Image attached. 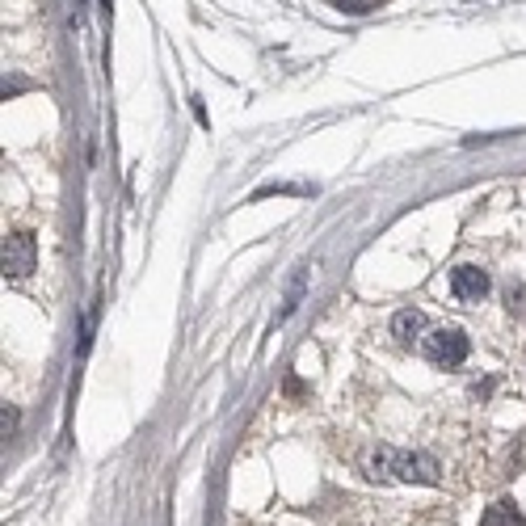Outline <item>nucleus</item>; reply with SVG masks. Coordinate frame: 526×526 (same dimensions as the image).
Instances as JSON below:
<instances>
[{
  "label": "nucleus",
  "mask_w": 526,
  "mask_h": 526,
  "mask_svg": "<svg viewBox=\"0 0 526 526\" xmlns=\"http://www.w3.org/2000/svg\"><path fill=\"white\" fill-rule=\"evenodd\" d=\"M13 429H17V408L5 405V438H13Z\"/></svg>",
  "instance_id": "obj_9"
},
{
  "label": "nucleus",
  "mask_w": 526,
  "mask_h": 526,
  "mask_svg": "<svg viewBox=\"0 0 526 526\" xmlns=\"http://www.w3.org/2000/svg\"><path fill=\"white\" fill-rule=\"evenodd\" d=\"M480 526H526V518H522V510H518L514 501H493L489 510H484Z\"/></svg>",
  "instance_id": "obj_5"
},
{
  "label": "nucleus",
  "mask_w": 526,
  "mask_h": 526,
  "mask_svg": "<svg viewBox=\"0 0 526 526\" xmlns=\"http://www.w3.org/2000/svg\"><path fill=\"white\" fill-rule=\"evenodd\" d=\"M450 295L463 299V304H476V299L489 295V274H484L480 265H459L450 274Z\"/></svg>",
  "instance_id": "obj_4"
},
{
  "label": "nucleus",
  "mask_w": 526,
  "mask_h": 526,
  "mask_svg": "<svg viewBox=\"0 0 526 526\" xmlns=\"http://www.w3.org/2000/svg\"><path fill=\"white\" fill-rule=\"evenodd\" d=\"M371 476H384V480H408V484H438V459L426 455V450L379 447L371 455Z\"/></svg>",
  "instance_id": "obj_1"
},
{
  "label": "nucleus",
  "mask_w": 526,
  "mask_h": 526,
  "mask_svg": "<svg viewBox=\"0 0 526 526\" xmlns=\"http://www.w3.org/2000/svg\"><path fill=\"white\" fill-rule=\"evenodd\" d=\"M421 354H426L434 366H459L468 358V337L459 329H434L421 341Z\"/></svg>",
  "instance_id": "obj_2"
},
{
  "label": "nucleus",
  "mask_w": 526,
  "mask_h": 526,
  "mask_svg": "<svg viewBox=\"0 0 526 526\" xmlns=\"http://www.w3.org/2000/svg\"><path fill=\"white\" fill-rule=\"evenodd\" d=\"M421 329H426V312H417V307H405V312L392 316V337L400 341H413Z\"/></svg>",
  "instance_id": "obj_6"
},
{
  "label": "nucleus",
  "mask_w": 526,
  "mask_h": 526,
  "mask_svg": "<svg viewBox=\"0 0 526 526\" xmlns=\"http://www.w3.org/2000/svg\"><path fill=\"white\" fill-rule=\"evenodd\" d=\"M34 265H38V244L30 232L5 236V278H30Z\"/></svg>",
  "instance_id": "obj_3"
},
{
  "label": "nucleus",
  "mask_w": 526,
  "mask_h": 526,
  "mask_svg": "<svg viewBox=\"0 0 526 526\" xmlns=\"http://www.w3.org/2000/svg\"><path fill=\"white\" fill-rule=\"evenodd\" d=\"M505 307H510V312H526V286H518V283L505 286Z\"/></svg>",
  "instance_id": "obj_8"
},
{
  "label": "nucleus",
  "mask_w": 526,
  "mask_h": 526,
  "mask_svg": "<svg viewBox=\"0 0 526 526\" xmlns=\"http://www.w3.org/2000/svg\"><path fill=\"white\" fill-rule=\"evenodd\" d=\"M304 283H307V274L304 270H295V278H291V286H286V299H283V312H278V325H283L291 312L299 307V299H304Z\"/></svg>",
  "instance_id": "obj_7"
}]
</instances>
